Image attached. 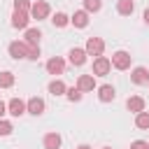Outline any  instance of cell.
Listing matches in <instances>:
<instances>
[{"instance_id": "obj_1", "label": "cell", "mask_w": 149, "mask_h": 149, "mask_svg": "<svg viewBox=\"0 0 149 149\" xmlns=\"http://www.w3.org/2000/svg\"><path fill=\"white\" fill-rule=\"evenodd\" d=\"M112 70V61L107 58V56H98L95 61H93V77H105L107 72Z\"/></svg>"}, {"instance_id": "obj_2", "label": "cell", "mask_w": 149, "mask_h": 149, "mask_svg": "<svg viewBox=\"0 0 149 149\" xmlns=\"http://www.w3.org/2000/svg\"><path fill=\"white\" fill-rule=\"evenodd\" d=\"M109 61H112V68H116V70H128L130 68V54L128 51H114Z\"/></svg>"}, {"instance_id": "obj_3", "label": "cell", "mask_w": 149, "mask_h": 149, "mask_svg": "<svg viewBox=\"0 0 149 149\" xmlns=\"http://www.w3.org/2000/svg\"><path fill=\"white\" fill-rule=\"evenodd\" d=\"M49 2H44V0H37V2H33V7H30V19H37V21H42V19H47L49 16Z\"/></svg>"}, {"instance_id": "obj_4", "label": "cell", "mask_w": 149, "mask_h": 149, "mask_svg": "<svg viewBox=\"0 0 149 149\" xmlns=\"http://www.w3.org/2000/svg\"><path fill=\"white\" fill-rule=\"evenodd\" d=\"M84 49H86L88 56H95V58H98V56H102V51H105V42H102L100 37H88Z\"/></svg>"}, {"instance_id": "obj_5", "label": "cell", "mask_w": 149, "mask_h": 149, "mask_svg": "<svg viewBox=\"0 0 149 149\" xmlns=\"http://www.w3.org/2000/svg\"><path fill=\"white\" fill-rule=\"evenodd\" d=\"M9 56L14 58V61H19V58H28V42L23 40V42H12L9 44Z\"/></svg>"}, {"instance_id": "obj_6", "label": "cell", "mask_w": 149, "mask_h": 149, "mask_svg": "<svg viewBox=\"0 0 149 149\" xmlns=\"http://www.w3.org/2000/svg\"><path fill=\"white\" fill-rule=\"evenodd\" d=\"M28 21H30V12L14 9V14H12V26L14 28H28Z\"/></svg>"}, {"instance_id": "obj_7", "label": "cell", "mask_w": 149, "mask_h": 149, "mask_svg": "<svg viewBox=\"0 0 149 149\" xmlns=\"http://www.w3.org/2000/svg\"><path fill=\"white\" fill-rule=\"evenodd\" d=\"M7 112H9L12 116H21V114H26L28 109H26V102H23L21 98H12V100L7 102Z\"/></svg>"}, {"instance_id": "obj_8", "label": "cell", "mask_w": 149, "mask_h": 149, "mask_svg": "<svg viewBox=\"0 0 149 149\" xmlns=\"http://www.w3.org/2000/svg\"><path fill=\"white\" fill-rule=\"evenodd\" d=\"M86 49H79V47H74V49H70V54H68V61L72 63V65H84L86 63Z\"/></svg>"}, {"instance_id": "obj_9", "label": "cell", "mask_w": 149, "mask_h": 149, "mask_svg": "<svg viewBox=\"0 0 149 149\" xmlns=\"http://www.w3.org/2000/svg\"><path fill=\"white\" fill-rule=\"evenodd\" d=\"M63 70H65V61H63V58L54 56V58L47 61V72H49V74H63Z\"/></svg>"}, {"instance_id": "obj_10", "label": "cell", "mask_w": 149, "mask_h": 149, "mask_svg": "<svg viewBox=\"0 0 149 149\" xmlns=\"http://www.w3.org/2000/svg\"><path fill=\"white\" fill-rule=\"evenodd\" d=\"M26 109H28V114H33V116H40L42 112H44V100L42 98H30L28 102H26Z\"/></svg>"}, {"instance_id": "obj_11", "label": "cell", "mask_w": 149, "mask_h": 149, "mask_svg": "<svg viewBox=\"0 0 149 149\" xmlns=\"http://www.w3.org/2000/svg\"><path fill=\"white\" fill-rule=\"evenodd\" d=\"M70 23H72L74 28H86V26H88V12H86V9L74 12V14L70 16Z\"/></svg>"}, {"instance_id": "obj_12", "label": "cell", "mask_w": 149, "mask_h": 149, "mask_svg": "<svg viewBox=\"0 0 149 149\" xmlns=\"http://www.w3.org/2000/svg\"><path fill=\"white\" fill-rule=\"evenodd\" d=\"M98 98H100L102 102H112V100L116 98V91H114V86H109V84H102V86H98Z\"/></svg>"}, {"instance_id": "obj_13", "label": "cell", "mask_w": 149, "mask_h": 149, "mask_svg": "<svg viewBox=\"0 0 149 149\" xmlns=\"http://www.w3.org/2000/svg\"><path fill=\"white\" fill-rule=\"evenodd\" d=\"M126 107H128V112H133V114L144 112V98H140V95H130V98L126 100Z\"/></svg>"}, {"instance_id": "obj_14", "label": "cell", "mask_w": 149, "mask_h": 149, "mask_svg": "<svg viewBox=\"0 0 149 149\" xmlns=\"http://www.w3.org/2000/svg\"><path fill=\"white\" fill-rule=\"evenodd\" d=\"M77 86H79L81 91H93V88H95V77H93V74H79Z\"/></svg>"}, {"instance_id": "obj_15", "label": "cell", "mask_w": 149, "mask_h": 149, "mask_svg": "<svg viewBox=\"0 0 149 149\" xmlns=\"http://www.w3.org/2000/svg\"><path fill=\"white\" fill-rule=\"evenodd\" d=\"M130 79H133V84H147L149 81V70L147 68H135Z\"/></svg>"}, {"instance_id": "obj_16", "label": "cell", "mask_w": 149, "mask_h": 149, "mask_svg": "<svg viewBox=\"0 0 149 149\" xmlns=\"http://www.w3.org/2000/svg\"><path fill=\"white\" fill-rule=\"evenodd\" d=\"M133 9H135V2H133V0H119V2H116V12H119L121 16H130Z\"/></svg>"}, {"instance_id": "obj_17", "label": "cell", "mask_w": 149, "mask_h": 149, "mask_svg": "<svg viewBox=\"0 0 149 149\" xmlns=\"http://www.w3.org/2000/svg\"><path fill=\"white\" fill-rule=\"evenodd\" d=\"M61 147V135L58 133H47L44 135V149H58Z\"/></svg>"}, {"instance_id": "obj_18", "label": "cell", "mask_w": 149, "mask_h": 149, "mask_svg": "<svg viewBox=\"0 0 149 149\" xmlns=\"http://www.w3.org/2000/svg\"><path fill=\"white\" fill-rule=\"evenodd\" d=\"M28 44H37L40 47V40H42V33L37 28H26V37H23Z\"/></svg>"}, {"instance_id": "obj_19", "label": "cell", "mask_w": 149, "mask_h": 149, "mask_svg": "<svg viewBox=\"0 0 149 149\" xmlns=\"http://www.w3.org/2000/svg\"><path fill=\"white\" fill-rule=\"evenodd\" d=\"M68 91V86L61 81V79H54V81H49V93L51 95H63Z\"/></svg>"}, {"instance_id": "obj_20", "label": "cell", "mask_w": 149, "mask_h": 149, "mask_svg": "<svg viewBox=\"0 0 149 149\" xmlns=\"http://www.w3.org/2000/svg\"><path fill=\"white\" fill-rule=\"evenodd\" d=\"M51 21H54V26H56V28H65V26L70 23V16H68V14H63V12H56Z\"/></svg>"}, {"instance_id": "obj_21", "label": "cell", "mask_w": 149, "mask_h": 149, "mask_svg": "<svg viewBox=\"0 0 149 149\" xmlns=\"http://www.w3.org/2000/svg\"><path fill=\"white\" fill-rule=\"evenodd\" d=\"M135 126L142 128V130L149 128V112H137V114H135Z\"/></svg>"}, {"instance_id": "obj_22", "label": "cell", "mask_w": 149, "mask_h": 149, "mask_svg": "<svg viewBox=\"0 0 149 149\" xmlns=\"http://www.w3.org/2000/svg\"><path fill=\"white\" fill-rule=\"evenodd\" d=\"M81 93H84V91H81L79 86H72V88H68V91H65V95H68V100H70V102H79V100H81Z\"/></svg>"}, {"instance_id": "obj_23", "label": "cell", "mask_w": 149, "mask_h": 149, "mask_svg": "<svg viewBox=\"0 0 149 149\" xmlns=\"http://www.w3.org/2000/svg\"><path fill=\"white\" fill-rule=\"evenodd\" d=\"M14 86V74L12 72H0V88H9Z\"/></svg>"}, {"instance_id": "obj_24", "label": "cell", "mask_w": 149, "mask_h": 149, "mask_svg": "<svg viewBox=\"0 0 149 149\" xmlns=\"http://www.w3.org/2000/svg\"><path fill=\"white\" fill-rule=\"evenodd\" d=\"M84 7H86V12H100L102 2L100 0H84Z\"/></svg>"}, {"instance_id": "obj_25", "label": "cell", "mask_w": 149, "mask_h": 149, "mask_svg": "<svg viewBox=\"0 0 149 149\" xmlns=\"http://www.w3.org/2000/svg\"><path fill=\"white\" fill-rule=\"evenodd\" d=\"M12 130H14V126H12L9 121L0 119V135H2V137H5V135H12Z\"/></svg>"}, {"instance_id": "obj_26", "label": "cell", "mask_w": 149, "mask_h": 149, "mask_svg": "<svg viewBox=\"0 0 149 149\" xmlns=\"http://www.w3.org/2000/svg\"><path fill=\"white\" fill-rule=\"evenodd\" d=\"M30 0H14V9H21V12H30Z\"/></svg>"}, {"instance_id": "obj_27", "label": "cell", "mask_w": 149, "mask_h": 149, "mask_svg": "<svg viewBox=\"0 0 149 149\" xmlns=\"http://www.w3.org/2000/svg\"><path fill=\"white\" fill-rule=\"evenodd\" d=\"M28 58L30 61H37L40 58V47L37 44H28Z\"/></svg>"}, {"instance_id": "obj_28", "label": "cell", "mask_w": 149, "mask_h": 149, "mask_svg": "<svg viewBox=\"0 0 149 149\" xmlns=\"http://www.w3.org/2000/svg\"><path fill=\"white\" fill-rule=\"evenodd\" d=\"M130 149H149V142H144V140H135V142L130 144Z\"/></svg>"}, {"instance_id": "obj_29", "label": "cell", "mask_w": 149, "mask_h": 149, "mask_svg": "<svg viewBox=\"0 0 149 149\" xmlns=\"http://www.w3.org/2000/svg\"><path fill=\"white\" fill-rule=\"evenodd\" d=\"M5 112H7V105H5V102H2V100H0V119H2V116H5Z\"/></svg>"}, {"instance_id": "obj_30", "label": "cell", "mask_w": 149, "mask_h": 149, "mask_svg": "<svg viewBox=\"0 0 149 149\" xmlns=\"http://www.w3.org/2000/svg\"><path fill=\"white\" fill-rule=\"evenodd\" d=\"M144 23L149 26V9H144Z\"/></svg>"}, {"instance_id": "obj_31", "label": "cell", "mask_w": 149, "mask_h": 149, "mask_svg": "<svg viewBox=\"0 0 149 149\" xmlns=\"http://www.w3.org/2000/svg\"><path fill=\"white\" fill-rule=\"evenodd\" d=\"M77 149H91V147H88V144H79Z\"/></svg>"}, {"instance_id": "obj_32", "label": "cell", "mask_w": 149, "mask_h": 149, "mask_svg": "<svg viewBox=\"0 0 149 149\" xmlns=\"http://www.w3.org/2000/svg\"><path fill=\"white\" fill-rule=\"evenodd\" d=\"M105 149H112V147H105Z\"/></svg>"}, {"instance_id": "obj_33", "label": "cell", "mask_w": 149, "mask_h": 149, "mask_svg": "<svg viewBox=\"0 0 149 149\" xmlns=\"http://www.w3.org/2000/svg\"><path fill=\"white\" fill-rule=\"evenodd\" d=\"M147 84H149V81H147Z\"/></svg>"}]
</instances>
